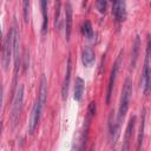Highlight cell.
Returning a JSON list of instances; mask_svg holds the SVG:
<instances>
[{"instance_id":"ba28073f","label":"cell","mask_w":151,"mask_h":151,"mask_svg":"<svg viewBox=\"0 0 151 151\" xmlns=\"http://www.w3.org/2000/svg\"><path fill=\"white\" fill-rule=\"evenodd\" d=\"M42 107L39 105L38 101H35L34 106H33V110H32V114H31V118H29V123H28V132L29 133H33V131L35 130L39 120H40V117H41V112H42Z\"/></svg>"},{"instance_id":"5bb4252c","label":"cell","mask_w":151,"mask_h":151,"mask_svg":"<svg viewBox=\"0 0 151 151\" xmlns=\"http://www.w3.org/2000/svg\"><path fill=\"white\" fill-rule=\"evenodd\" d=\"M145 110L142 112V119H140V125H139V131H138V137H137V151L143 150V142H144V130H145Z\"/></svg>"},{"instance_id":"ffe728a7","label":"cell","mask_w":151,"mask_h":151,"mask_svg":"<svg viewBox=\"0 0 151 151\" xmlns=\"http://www.w3.org/2000/svg\"><path fill=\"white\" fill-rule=\"evenodd\" d=\"M22 7H24V21L28 22V17H29V1H24L22 2Z\"/></svg>"},{"instance_id":"ac0fdd59","label":"cell","mask_w":151,"mask_h":151,"mask_svg":"<svg viewBox=\"0 0 151 151\" xmlns=\"http://www.w3.org/2000/svg\"><path fill=\"white\" fill-rule=\"evenodd\" d=\"M81 32H83V34H84L87 39H92V38H93V28H92V25H91V22H90L88 20H86V21L83 24V26H81Z\"/></svg>"},{"instance_id":"3957f363","label":"cell","mask_w":151,"mask_h":151,"mask_svg":"<svg viewBox=\"0 0 151 151\" xmlns=\"http://www.w3.org/2000/svg\"><path fill=\"white\" fill-rule=\"evenodd\" d=\"M142 88H143L144 94H147L150 91V37L147 39L144 67H143V73H142Z\"/></svg>"},{"instance_id":"cb8c5ba5","label":"cell","mask_w":151,"mask_h":151,"mask_svg":"<svg viewBox=\"0 0 151 151\" xmlns=\"http://www.w3.org/2000/svg\"><path fill=\"white\" fill-rule=\"evenodd\" d=\"M1 131H2V124L0 123V136H1Z\"/></svg>"},{"instance_id":"6da1fadb","label":"cell","mask_w":151,"mask_h":151,"mask_svg":"<svg viewBox=\"0 0 151 151\" xmlns=\"http://www.w3.org/2000/svg\"><path fill=\"white\" fill-rule=\"evenodd\" d=\"M132 96V80L131 78H126L125 84L123 86L122 90V96H120V103H119V110H118V117H117V125L120 126V123L123 120V118L125 117L127 110H129V105H130V99Z\"/></svg>"},{"instance_id":"e0dca14e","label":"cell","mask_w":151,"mask_h":151,"mask_svg":"<svg viewBox=\"0 0 151 151\" xmlns=\"http://www.w3.org/2000/svg\"><path fill=\"white\" fill-rule=\"evenodd\" d=\"M41 13H42V27H41V35H46L47 26H48V17H47V1H40Z\"/></svg>"},{"instance_id":"8fae6325","label":"cell","mask_w":151,"mask_h":151,"mask_svg":"<svg viewBox=\"0 0 151 151\" xmlns=\"http://www.w3.org/2000/svg\"><path fill=\"white\" fill-rule=\"evenodd\" d=\"M71 70H72L71 57H68V58H67V65H66V73H65V78H64L63 86H61V97H63L64 100L67 98V93H68L70 80H71Z\"/></svg>"},{"instance_id":"7a4b0ae2","label":"cell","mask_w":151,"mask_h":151,"mask_svg":"<svg viewBox=\"0 0 151 151\" xmlns=\"http://www.w3.org/2000/svg\"><path fill=\"white\" fill-rule=\"evenodd\" d=\"M22 101H24V86L19 85L18 90L15 92L14 100H13L12 114H11V120H12V126L13 127H15V125L19 122V117H20L21 109H22Z\"/></svg>"},{"instance_id":"277c9868","label":"cell","mask_w":151,"mask_h":151,"mask_svg":"<svg viewBox=\"0 0 151 151\" xmlns=\"http://www.w3.org/2000/svg\"><path fill=\"white\" fill-rule=\"evenodd\" d=\"M122 58H123V51L119 53V55L117 57L113 66H112V70H111V73H110V79H109V86H107V93H106V103L109 104L110 103V99H111V96H112V91H113V86H114V81H116V77H117V73L119 71V67H120V64H122Z\"/></svg>"},{"instance_id":"30bf717a","label":"cell","mask_w":151,"mask_h":151,"mask_svg":"<svg viewBox=\"0 0 151 151\" xmlns=\"http://www.w3.org/2000/svg\"><path fill=\"white\" fill-rule=\"evenodd\" d=\"M112 13L116 21L120 22L126 18V6L124 1H114L112 6Z\"/></svg>"},{"instance_id":"52a82bcc","label":"cell","mask_w":151,"mask_h":151,"mask_svg":"<svg viewBox=\"0 0 151 151\" xmlns=\"http://www.w3.org/2000/svg\"><path fill=\"white\" fill-rule=\"evenodd\" d=\"M134 124H136V117L132 116L130 118V120L127 123V126H126V130H125L122 151H129L130 150V143H131V139H132V134H133V130H134Z\"/></svg>"},{"instance_id":"4fadbf2b","label":"cell","mask_w":151,"mask_h":151,"mask_svg":"<svg viewBox=\"0 0 151 151\" xmlns=\"http://www.w3.org/2000/svg\"><path fill=\"white\" fill-rule=\"evenodd\" d=\"M46 99H47V80H46V77L42 74V76H41V80H40L39 96H38V99H37V101L39 103V105H40L42 109H44V106H45Z\"/></svg>"},{"instance_id":"44dd1931","label":"cell","mask_w":151,"mask_h":151,"mask_svg":"<svg viewBox=\"0 0 151 151\" xmlns=\"http://www.w3.org/2000/svg\"><path fill=\"white\" fill-rule=\"evenodd\" d=\"M106 6H107V2H106L105 0H99V1H97V8L99 9L100 13H105Z\"/></svg>"},{"instance_id":"9a60e30c","label":"cell","mask_w":151,"mask_h":151,"mask_svg":"<svg viewBox=\"0 0 151 151\" xmlns=\"http://www.w3.org/2000/svg\"><path fill=\"white\" fill-rule=\"evenodd\" d=\"M139 48H140V37L136 35L133 47H132V53H131V61H130V67L134 68L137 60H138V54H139Z\"/></svg>"},{"instance_id":"8992f818","label":"cell","mask_w":151,"mask_h":151,"mask_svg":"<svg viewBox=\"0 0 151 151\" xmlns=\"http://www.w3.org/2000/svg\"><path fill=\"white\" fill-rule=\"evenodd\" d=\"M12 57V32L9 31L6 35L5 42H4V55H2V65L5 70H8L9 63Z\"/></svg>"},{"instance_id":"7c38bea8","label":"cell","mask_w":151,"mask_h":151,"mask_svg":"<svg viewBox=\"0 0 151 151\" xmlns=\"http://www.w3.org/2000/svg\"><path fill=\"white\" fill-rule=\"evenodd\" d=\"M96 55H94V51L91 46H85L81 51V61L84 64V66H91L94 63Z\"/></svg>"},{"instance_id":"603a6c76","label":"cell","mask_w":151,"mask_h":151,"mask_svg":"<svg viewBox=\"0 0 151 151\" xmlns=\"http://www.w3.org/2000/svg\"><path fill=\"white\" fill-rule=\"evenodd\" d=\"M1 38H2V33H1V25H0V44H1Z\"/></svg>"},{"instance_id":"2e32d148","label":"cell","mask_w":151,"mask_h":151,"mask_svg":"<svg viewBox=\"0 0 151 151\" xmlns=\"http://www.w3.org/2000/svg\"><path fill=\"white\" fill-rule=\"evenodd\" d=\"M84 86H85L84 80H83L80 77H77V78H76V84H74V96H73V98H74L77 101H80L81 98H83Z\"/></svg>"},{"instance_id":"d4e9b609","label":"cell","mask_w":151,"mask_h":151,"mask_svg":"<svg viewBox=\"0 0 151 151\" xmlns=\"http://www.w3.org/2000/svg\"><path fill=\"white\" fill-rule=\"evenodd\" d=\"M91 151H94V146H92V147H91Z\"/></svg>"},{"instance_id":"7402d4cb","label":"cell","mask_w":151,"mask_h":151,"mask_svg":"<svg viewBox=\"0 0 151 151\" xmlns=\"http://www.w3.org/2000/svg\"><path fill=\"white\" fill-rule=\"evenodd\" d=\"M2 100H4V88L2 86H0V113L2 110Z\"/></svg>"},{"instance_id":"5b68a950","label":"cell","mask_w":151,"mask_h":151,"mask_svg":"<svg viewBox=\"0 0 151 151\" xmlns=\"http://www.w3.org/2000/svg\"><path fill=\"white\" fill-rule=\"evenodd\" d=\"M12 55L14 58V73H18L19 70V60H20V47H19V33L17 27L14 26L12 29Z\"/></svg>"},{"instance_id":"9c48e42d","label":"cell","mask_w":151,"mask_h":151,"mask_svg":"<svg viewBox=\"0 0 151 151\" xmlns=\"http://www.w3.org/2000/svg\"><path fill=\"white\" fill-rule=\"evenodd\" d=\"M72 17H73V13H72V5L70 2H66L65 5V37H66V40L68 41L70 40V35H71V29H72Z\"/></svg>"},{"instance_id":"d6986e66","label":"cell","mask_w":151,"mask_h":151,"mask_svg":"<svg viewBox=\"0 0 151 151\" xmlns=\"http://www.w3.org/2000/svg\"><path fill=\"white\" fill-rule=\"evenodd\" d=\"M60 6L61 2L58 1L55 2V12H54V27L55 29H60Z\"/></svg>"}]
</instances>
